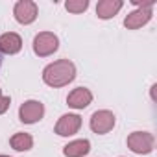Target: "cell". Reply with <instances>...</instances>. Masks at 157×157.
Segmentation results:
<instances>
[{
  "instance_id": "9",
  "label": "cell",
  "mask_w": 157,
  "mask_h": 157,
  "mask_svg": "<svg viewBox=\"0 0 157 157\" xmlns=\"http://www.w3.org/2000/svg\"><path fill=\"white\" fill-rule=\"evenodd\" d=\"M91 102H93V93L87 87H76L67 96V105L76 109V111H82V109L89 107Z\"/></svg>"
},
{
  "instance_id": "17",
  "label": "cell",
  "mask_w": 157,
  "mask_h": 157,
  "mask_svg": "<svg viewBox=\"0 0 157 157\" xmlns=\"http://www.w3.org/2000/svg\"><path fill=\"white\" fill-rule=\"evenodd\" d=\"M0 157H10V155H4V153H0Z\"/></svg>"
},
{
  "instance_id": "2",
  "label": "cell",
  "mask_w": 157,
  "mask_h": 157,
  "mask_svg": "<svg viewBox=\"0 0 157 157\" xmlns=\"http://www.w3.org/2000/svg\"><path fill=\"white\" fill-rule=\"evenodd\" d=\"M153 6H155V2H146V4L135 2V10L129 11L124 19V28L139 30V28L146 26L153 17Z\"/></svg>"
},
{
  "instance_id": "1",
  "label": "cell",
  "mask_w": 157,
  "mask_h": 157,
  "mask_svg": "<svg viewBox=\"0 0 157 157\" xmlns=\"http://www.w3.org/2000/svg\"><path fill=\"white\" fill-rule=\"evenodd\" d=\"M74 78H76V65L70 59H57V61L46 65L43 70V82L54 89L72 83Z\"/></svg>"
},
{
  "instance_id": "3",
  "label": "cell",
  "mask_w": 157,
  "mask_h": 157,
  "mask_svg": "<svg viewBox=\"0 0 157 157\" xmlns=\"http://www.w3.org/2000/svg\"><path fill=\"white\" fill-rule=\"evenodd\" d=\"M128 148L137 155H148L155 148V137L150 131H133L126 139Z\"/></svg>"
},
{
  "instance_id": "14",
  "label": "cell",
  "mask_w": 157,
  "mask_h": 157,
  "mask_svg": "<svg viewBox=\"0 0 157 157\" xmlns=\"http://www.w3.org/2000/svg\"><path fill=\"white\" fill-rule=\"evenodd\" d=\"M87 8H89V0H67L65 2V10L68 13H74V15L87 11Z\"/></svg>"
},
{
  "instance_id": "16",
  "label": "cell",
  "mask_w": 157,
  "mask_h": 157,
  "mask_svg": "<svg viewBox=\"0 0 157 157\" xmlns=\"http://www.w3.org/2000/svg\"><path fill=\"white\" fill-rule=\"evenodd\" d=\"M155 89H157V85L153 83V85H151V89H150V93H151V100H155Z\"/></svg>"
},
{
  "instance_id": "7",
  "label": "cell",
  "mask_w": 157,
  "mask_h": 157,
  "mask_svg": "<svg viewBox=\"0 0 157 157\" xmlns=\"http://www.w3.org/2000/svg\"><path fill=\"white\" fill-rule=\"evenodd\" d=\"M44 117V104L39 100H26L19 107V120L22 124H37Z\"/></svg>"
},
{
  "instance_id": "4",
  "label": "cell",
  "mask_w": 157,
  "mask_h": 157,
  "mask_svg": "<svg viewBox=\"0 0 157 157\" xmlns=\"http://www.w3.org/2000/svg\"><path fill=\"white\" fill-rule=\"evenodd\" d=\"M33 52L39 57H50L59 48V37L52 32H39L33 37Z\"/></svg>"
},
{
  "instance_id": "18",
  "label": "cell",
  "mask_w": 157,
  "mask_h": 157,
  "mask_svg": "<svg viewBox=\"0 0 157 157\" xmlns=\"http://www.w3.org/2000/svg\"><path fill=\"white\" fill-rule=\"evenodd\" d=\"M0 96H2V89H0Z\"/></svg>"
},
{
  "instance_id": "12",
  "label": "cell",
  "mask_w": 157,
  "mask_h": 157,
  "mask_svg": "<svg viewBox=\"0 0 157 157\" xmlns=\"http://www.w3.org/2000/svg\"><path fill=\"white\" fill-rule=\"evenodd\" d=\"M89 151H91V142L87 139H76L63 146L65 157H85L89 155Z\"/></svg>"
},
{
  "instance_id": "5",
  "label": "cell",
  "mask_w": 157,
  "mask_h": 157,
  "mask_svg": "<svg viewBox=\"0 0 157 157\" xmlns=\"http://www.w3.org/2000/svg\"><path fill=\"white\" fill-rule=\"evenodd\" d=\"M117 124V117L113 111L109 109H98L91 115V120H89V126L91 129L96 133V135H105L109 133Z\"/></svg>"
},
{
  "instance_id": "8",
  "label": "cell",
  "mask_w": 157,
  "mask_h": 157,
  "mask_svg": "<svg viewBox=\"0 0 157 157\" xmlns=\"http://www.w3.org/2000/svg\"><path fill=\"white\" fill-rule=\"evenodd\" d=\"M82 128V117L76 115V113H67V115H61L54 131L59 135V137H72L80 131Z\"/></svg>"
},
{
  "instance_id": "11",
  "label": "cell",
  "mask_w": 157,
  "mask_h": 157,
  "mask_svg": "<svg viewBox=\"0 0 157 157\" xmlns=\"http://www.w3.org/2000/svg\"><path fill=\"white\" fill-rule=\"evenodd\" d=\"M122 8H124L122 0H100L96 4V17L102 19V21L115 19Z\"/></svg>"
},
{
  "instance_id": "15",
  "label": "cell",
  "mask_w": 157,
  "mask_h": 157,
  "mask_svg": "<svg viewBox=\"0 0 157 157\" xmlns=\"http://www.w3.org/2000/svg\"><path fill=\"white\" fill-rule=\"evenodd\" d=\"M10 105H11V98L6 96V94H2V96H0V115H4L10 109Z\"/></svg>"
},
{
  "instance_id": "13",
  "label": "cell",
  "mask_w": 157,
  "mask_h": 157,
  "mask_svg": "<svg viewBox=\"0 0 157 157\" xmlns=\"http://www.w3.org/2000/svg\"><path fill=\"white\" fill-rule=\"evenodd\" d=\"M10 146L15 150V151H30L33 148V137L30 133H24V131H19L15 135H11L10 139Z\"/></svg>"
},
{
  "instance_id": "10",
  "label": "cell",
  "mask_w": 157,
  "mask_h": 157,
  "mask_svg": "<svg viewBox=\"0 0 157 157\" xmlns=\"http://www.w3.org/2000/svg\"><path fill=\"white\" fill-rule=\"evenodd\" d=\"M22 50V39L15 32H6L0 35V54L15 56Z\"/></svg>"
},
{
  "instance_id": "6",
  "label": "cell",
  "mask_w": 157,
  "mask_h": 157,
  "mask_svg": "<svg viewBox=\"0 0 157 157\" xmlns=\"http://www.w3.org/2000/svg\"><path fill=\"white\" fill-rule=\"evenodd\" d=\"M37 15H39V8H37V4L33 0H19V2L13 6V17L22 26L33 24Z\"/></svg>"
}]
</instances>
